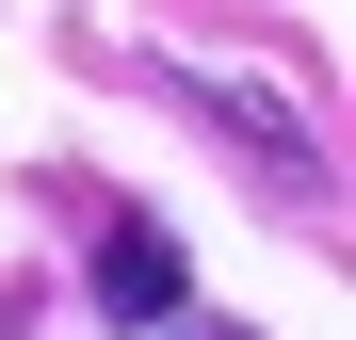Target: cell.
<instances>
[{
    "mask_svg": "<svg viewBox=\"0 0 356 340\" xmlns=\"http://www.w3.org/2000/svg\"><path fill=\"white\" fill-rule=\"evenodd\" d=\"M178 340H259V324H178Z\"/></svg>",
    "mask_w": 356,
    "mask_h": 340,
    "instance_id": "obj_3",
    "label": "cell"
},
{
    "mask_svg": "<svg viewBox=\"0 0 356 340\" xmlns=\"http://www.w3.org/2000/svg\"><path fill=\"white\" fill-rule=\"evenodd\" d=\"M178 308H195L178 243H162L146 211H113V227H97V324H130V340H146V324H178Z\"/></svg>",
    "mask_w": 356,
    "mask_h": 340,
    "instance_id": "obj_1",
    "label": "cell"
},
{
    "mask_svg": "<svg viewBox=\"0 0 356 340\" xmlns=\"http://www.w3.org/2000/svg\"><path fill=\"white\" fill-rule=\"evenodd\" d=\"M195 97H211V113H227V130H243V146H308V130H291V113H275L259 81H195Z\"/></svg>",
    "mask_w": 356,
    "mask_h": 340,
    "instance_id": "obj_2",
    "label": "cell"
}]
</instances>
